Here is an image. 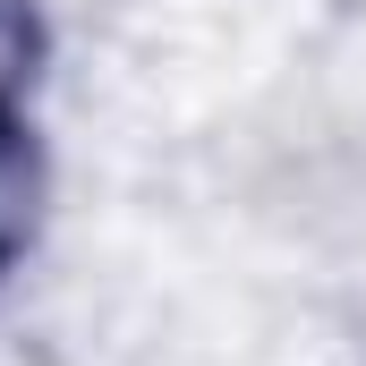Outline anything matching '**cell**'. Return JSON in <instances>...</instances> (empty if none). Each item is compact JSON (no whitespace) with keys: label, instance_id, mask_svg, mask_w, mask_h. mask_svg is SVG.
Returning a JSON list of instances; mask_svg holds the SVG:
<instances>
[{"label":"cell","instance_id":"obj_1","mask_svg":"<svg viewBox=\"0 0 366 366\" xmlns=\"http://www.w3.org/2000/svg\"><path fill=\"white\" fill-rule=\"evenodd\" d=\"M43 196H51V162H43V137L17 102H0V281L17 273V256L34 247L43 230Z\"/></svg>","mask_w":366,"mask_h":366},{"label":"cell","instance_id":"obj_2","mask_svg":"<svg viewBox=\"0 0 366 366\" xmlns=\"http://www.w3.org/2000/svg\"><path fill=\"white\" fill-rule=\"evenodd\" d=\"M43 0H0V102H17V94L34 86V69H43Z\"/></svg>","mask_w":366,"mask_h":366}]
</instances>
